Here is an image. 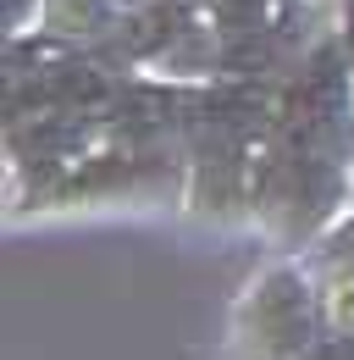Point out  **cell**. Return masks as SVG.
Here are the masks:
<instances>
[{
    "instance_id": "2",
    "label": "cell",
    "mask_w": 354,
    "mask_h": 360,
    "mask_svg": "<svg viewBox=\"0 0 354 360\" xmlns=\"http://www.w3.org/2000/svg\"><path fill=\"white\" fill-rule=\"evenodd\" d=\"M122 22V6L117 0H39V17L34 28L67 39V45H105Z\"/></svg>"
},
{
    "instance_id": "4",
    "label": "cell",
    "mask_w": 354,
    "mask_h": 360,
    "mask_svg": "<svg viewBox=\"0 0 354 360\" xmlns=\"http://www.w3.org/2000/svg\"><path fill=\"white\" fill-rule=\"evenodd\" d=\"M338 45H343V56H349V72H354V0H338Z\"/></svg>"
},
{
    "instance_id": "1",
    "label": "cell",
    "mask_w": 354,
    "mask_h": 360,
    "mask_svg": "<svg viewBox=\"0 0 354 360\" xmlns=\"http://www.w3.org/2000/svg\"><path fill=\"white\" fill-rule=\"evenodd\" d=\"M327 333L321 288L305 261H271L232 311V360H305Z\"/></svg>"
},
{
    "instance_id": "3",
    "label": "cell",
    "mask_w": 354,
    "mask_h": 360,
    "mask_svg": "<svg viewBox=\"0 0 354 360\" xmlns=\"http://www.w3.org/2000/svg\"><path fill=\"white\" fill-rule=\"evenodd\" d=\"M34 17H39V0H6V34L34 28Z\"/></svg>"
}]
</instances>
